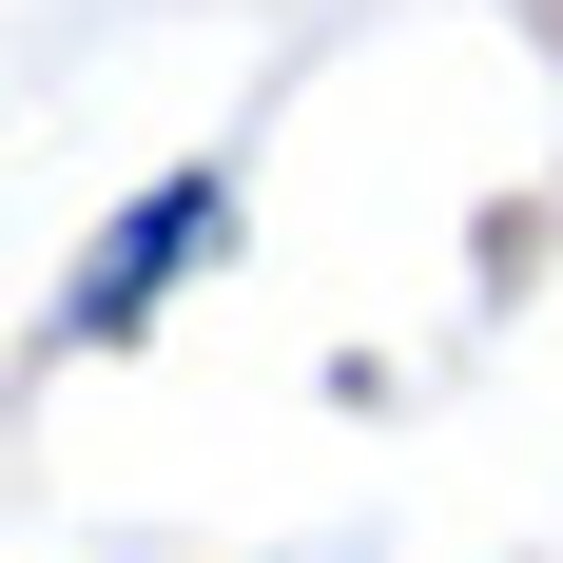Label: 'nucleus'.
I'll list each match as a JSON object with an SVG mask.
<instances>
[{"instance_id": "nucleus-1", "label": "nucleus", "mask_w": 563, "mask_h": 563, "mask_svg": "<svg viewBox=\"0 0 563 563\" xmlns=\"http://www.w3.org/2000/svg\"><path fill=\"white\" fill-rule=\"evenodd\" d=\"M195 253H233V175H156V195H136V214L98 233V273H78V311H58V331H78V350H117V331H156Z\"/></svg>"}]
</instances>
